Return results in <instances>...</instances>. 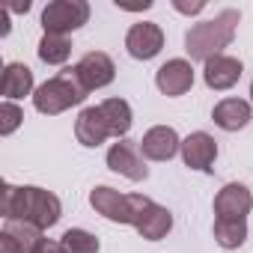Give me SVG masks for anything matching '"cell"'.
<instances>
[{"instance_id": "cell-14", "label": "cell", "mask_w": 253, "mask_h": 253, "mask_svg": "<svg viewBox=\"0 0 253 253\" xmlns=\"http://www.w3.org/2000/svg\"><path fill=\"white\" fill-rule=\"evenodd\" d=\"M241 72H244V66H241L238 57L220 54V57H211L203 66V81H206L209 89H217L220 92V89H232L241 81Z\"/></svg>"}, {"instance_id": "cell-20", "label": "cell", "mask_w": 253, "mask_h": 253, "mask_svg": "<svg viewBox=\"0 0 253 253\" xmlns=\"http://www.w3.org/2000/svg\"><path fill=\"white\" fill-rule=\"evenodd\" d=\"M3 232H6V235H12V238L21 244V250H24V253H33V250H36V244L42 241V232H45V229H39V226H36V223H30V220L12 217V220H6V223H3Z\"/></svg>"}, {"instance_id": "cell-24", "label": "cell", "mask_w": 253, "mask_h": 253, "mask_svg": "<svg viewBox=\"0 0 253 253\" xmlns=\"http://www.w3.org/2000/svg\"><path fill=\"white\" fill-rule=\"evenodd\" d=\"M33 253H66V247H63L60 241H54V238H42Z\"/></svg>"}, {"instance_id": "cell-16", "label": "cell", "mask_w": 253, "mask_h": 253, "mask_svg": "<svg viewBox=\"0 0 253 253\" xmlns=\"http://www.w3.org/2000/svg\"><path fill=\"white\" fill-rule=\"evenodd\" d=\"M0 92H3L6 101L33 95V92H36V86H33V72H30L24 63H9V66L3 69V78H0Z\"/></svg>"}, {"instance_id": "cell-26", "label": "cell", "mask_w": 253, "mask_h": 253, "mask_svg": "<svg viewBox=\"0 0 253 253\" xmlns=\"http://www.w3.org/2000/svg\"><path fill=\"white\" fill-rule=\"evenodd\" d=\"M173 6H176L179 12H185V15H197V12H203V9H206L203 0H197V3H182V0H176Z\"/></svg>"}, {"instance_id": "cell-11", "label": "cell", "mask_w": 253, "mask_h": 253, "mask_svg": "<svg viewBox=\"0 0 253 253\" xmlns=\"http://www.w3.org/2000/svg\"><path fill=\"white\" fill-rule=\"evenodd\" d=\"M140 152L149 161H170L176 158V152H182V140L170 125H152L140 140Z\"/></svg>"}, {"instance_id": "cell-22", "label": "cell", "mask_w": 253, "mask_h": 253, "mask_svg": "<svg viewBox=\"0 0 253 253\" xmlns=\"http://www.w3.org/2000/svg\"><path fill=\"white\" fill-rule=\"evenodd\" d=\"M60 244L66 247V253H98V238L92 235V232H86V229H66L63 232V238H60Z\"/></svg>"}, {"instance_id": "cell-7", "label": "cell", "mask_w": 253, "mask_h": 253, "mask_svg": "<svg viewBox=\"0 0 253 253\" xmlns=\"http://www.w3.org/2000/svg\"><path fill=\"white\" fill-rule=\"evenodd\" d=\"M164 48V30L161 24L155 21H137L128 27V33H125V51H128L134 60H152L158 57Z\"/></svg>"}, {"instance_id": "cell-13", "label": "cell", "mask_w": 253, "mask_h": 253, "mask_svg": "<svg viewBox=\"0 0 253 253\" xmlns=\"http://www.w3.org/2000/svg\"><path fill=\"white\" fill-rule=\"evenodd\" d=\"M75 137L86 149H95V146H101L110 137V128H107V119L101 113V104L84 107L78 113V119H75Z\"/></svg>"}, {"instance_id": "cell-8", "label": "cell", "mask_w": 253, "mask_h": 253, "mask_svg": "<svg viewBox=\"0 0 253 253\" xmlns=\"http://www.w3.org/2000/svg\"><path fill=\"white\" fill-rule=\"evenodd\" d=\"M253 209V194L241 182H229L214 197V220H247Z\"/></svg>"}, {"instance_id": "cell-21", "label": "cell", "mask_w": 253, "mask_h": 253, "mask_svg": "<svg viewBox=\"0 0 253 253\" xmlns=\"http://www.w3.org/2000/svg\"><path fill=\"white\" fill-rule=\"evenodd\" d=\"M211 232L223 250H235L247 241V220H214Z\"/></svg>"}, {"instance_id": "cell-1", "label": "cell", "mask_w": 253, "mask_h": 253, "mask_svg": "<svg viewBox=\"0 0 253 253\" xmlns=\"http://www.w3.org/2000/svg\"><path fill=\"white\" fill-rule=\"evenodd\" d=\"M0 214L3 220L21 217L36 223L39 229H51L54 223H60L63 217V203L57 194L36 188V185H3L0 191Z\"/></svg>"}, {"instance_id": "cell-25", "label": "cell", "mask_w": 253, "mask_h": 253, "mask_svg": "<svg viewBox=\"0 0 253 253\" xmlns=\"http://www.w3.org/2000/svg\"><path fill=\"white\" fill-rule=\"evenodd\" d=\"M0 253H24V250H21V244H18L12 235L0 232Z\"/></svg>"}, {"instance_id": "cell-19", "label": "cell", "mask_w": 253, "mask_h": 253, "mask_svg": "<svg viewBox=\"0 0 253 253\" xmlns=\"http://www.w3.org/2000/svg\"><path fill=\"white\" fill-rule=\"evenodd\" d=\"M39 60L48 63V66H63L69 57H72V39L69 36H57V33H45L39 39V48H36Z\"/></svg>"}, {"instance_id": "cell-9", "label": "cell", "mask_w": 253, "mask_h": 253, "mask_svg": "<svg viewBox=\"0 0 253 253\" xmlns=\"http://www.w3.org/2000/svg\"><path fill=\"white\" fill-rule=\"evenodd\" d=\"M75 72L81 78V84L92 92V89H101L107 84H113L116 78V66L113 60L104 54V51H86L78 63H75Z\"/></svg>"}, {"instance_id": "cell-28", "label": "cell", "mask_w": 253, "mask_h": 253, "mask_svg": "<svg viewBox=\"0 0 253 253\" xmlns=\"http://www.w3.org/2000/svg\"><path fill=\"white\" fill-rule=\"evenodd\" d=\"M9 12H27L30 9V0H24V3H15V6H6Z\"/></svg>"}, {"instance_id": "cell-18", "label": "cell", "mask_w": 253, "mask_h": 253, "mask_svg": "<svg viewBox=\"0 0 253 253\" xmlns=\"http://www.w3.org/2000/svg\"><path fill=\"white\" fill-rule=\"evenodd\" d=\"M101 113H104V119H107L110 137L125 140V134L131 131V122H134L131 104L125 101V98H104V101H101Z\"/></svg>"}, {"instance_id": "cell-23", "label": "cell", "mask_w": 253, "mask_h": 253, "mask_svg": "<svg viewBox=\"0 0 253 253\" xmlns=\"http://www.w3.org/2000/svg\"><path fill=\"white\" fill-rule=\"evenodd\" d=\"M21 122H24V110L15 101H3V104H0V134H3V137H9Z\"/></svg>"}, {"instance_id": "cell-6", "label": "cell", "mask_w": 253, "mask_h": 253, "mask_svg": "<svg viewBox=\"0 0 253 253\" xmlns=\"http://www.w3.org/2000/svg\"><path fill=\"white\" fill-rule=\"evenodd\" d=\"M107 167L125 179H131V182H143L149 179V167L143 161V152H140V143L134 140H116L110 149H107Z\"/></svg>"}, {"instance_id": "cell-3", "label": "cell", "mask_w": 253, "mask_h": 253, "mask_svg": "<svg viewBox=\"0 0 253 253\" xmlns=\"http://www.w3.org/2000/svg\"><path fill=\"white\" fill-rule=\"evenodd\" d=\"M86 95H89V89L81 84L75 66H69V69H63L60 75H54V78H48L45 84L36 86V92H33V107H36L39 113H45V116H57V113H66V110L75 107V104H84Z\"/></svg>"}, {"instance_id": "cell-12", "label": "cell", "mask_w": 253, "mask_h": 253, "mask_svg": "<svg viewBox=\"0 0 253 253\" xmlns=\"http://www.w3.org/2000/svg\"><path fill=\"white\" fill-rule=\"evenodd\" d=\"M217 158V143L211 134L206 131H194L182 140V161L185 167L191 170H200V173H211V164Z\"/></svg>"}, {"instance_id": "cell-5", "label": "cell", "mask_w": 253, "mask_h": 253, "mask_svg": "<svg viewBox=\"0 0 253 253\" xmlns=\"http://www.w3.org/2000/svg\"><path fill=\"white\" fill-rule=\"evenodd\" d=\"M86 21H89V3L86 0H51L42 9V30L45 33L69 36V33L81 30Z\"/></svg>"}, {"instance_id": "cell-17", "label": "cell", "mask_w": 253, "mask_h": 253, "mask_svg": "<svg viewBox=\"0 0 253 253\" xmlns=\"http://www.w3.org/2000/svg\"><path fill=\"white\" fill-rule=\"evenodd\" d=\"M134 229H137L140 238H146V241H161V238L173 229V211H170L167 206L152 203V206L140 214V220H137Z\"/></svg>"}, {"instance_id": "cell-29", "label": "cell", "mask_w": 253, "mask_h": 253, "mask_svg": "<svg viewBox=\"0 0 253 253\" xmlns=\"http://www.w3.org/2000/svg\"><path fill=\"white\" fill-rule=\"evenodd\" d=\"M250 98H253V81H250Z\"/></svg>"}, {"instance_id": "cell-10", "label": "cell", "mask_w": 253, "mask_h": 253, "mask_svg": "<svg viewBox=\"0 0 253 253\" xmlns=\"http://www.w3.org/2000/svg\"><path fill=\"white\" fill-rule=\"evenodd\" d=\"M155 86H158L167 98L185 95V92L194 86V69H191V63L182 60V57L167 60V63L155 72Z\"/></svg>"}, {"instance_id": "cell-4", "label": "cell", "mask_w": 253, "mask_h": 253, "mask_svg": "<svg viewBox=\"0 0 253 253\" xmlns=\"http://www.w3.org/2000/svg\"><path fill=\"white\" fill-rule=\"evenodd\" d=\"M89 206L95 209V214H101L110 223H125V226H137L140 214L152 206L149 197L143 194H119L116 188L98 185L89 191Z\"/></svg>"}, {"instance_id": "cell-2", "label": "cell", "mask_w": 253, "mask_h": 253, "mask_svg": "<svg viewBox=\"0 0 253 253\" xmlns=\"http://www.w3.org/2000/svg\"><path fill=\"white\" fill-rule=\"evenodd\" d=\"M241 24V12L238 9H220L214 18L197 21L188 33H185V51L191 60L209 63L211 57H220L223 48L235 39V30Z\"/></svg>"}, {"instance_id": "cell-27", "label": "cell", "mask_w": 253, "mask_h": 253, "mask_svg": "<svg viewBox=\"0 0 253 253\" xmlns=\"http://www.w3.org/2000/svg\"><path fill=\"white\" fill-rule=\"evenodd\" d=\"M0 24H3V30H0V36H6V33H9V9H6V6L0 9Z\"/></svg>"}, {"instance_id": "cell-15", "label": "cell", "mask_w": 253, "mask_h": 253, "mask_svg": "<svg viewBox=\"0 0 253 253\" xmlns=\"http://www.w3.org/2000/svg\"><path fill=\"white\" fill-rule=\"evenodd\" d=\"M211 119L223 131H241V128H247V122L253 119V113H250V104L244 98H223V101L214 104Z\"/></svg>"}]
</instances>
